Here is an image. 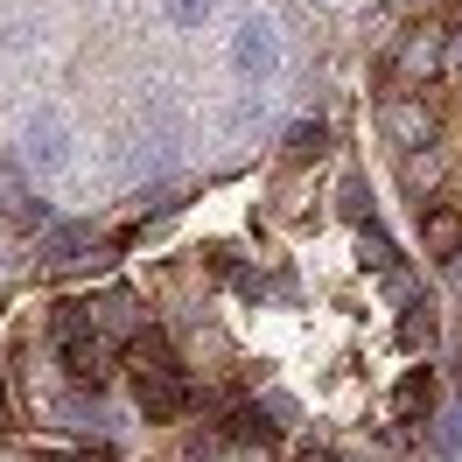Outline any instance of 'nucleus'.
<instances>
[{
  "label": "nucleus",
  "mask_w": 462,
  "mask_h": 462,
  "mask_svg": "<svg viewBox=\"0 0 462 462\" xmlns=\"http://www.w3.org/2000/svg\"><path fill=\"white\" fill-rule=\"evenodd\" d=\"M337 210H344L357 231L372 225V189H365V175H344V189H337Z\"/></svg>",
  "instance_id": "obj_14"
},
{
  "label": "nucleus",
  "mask_w": 462,
  "mask_h": 462,
  "mask_svg": "<svg viewBox=\"0 0 462 462\" xmlns=\"http://www.w3.org/2000/svg\"><path fill=\"white\" fill-rule=\"evenodd\" d=\"M385 134H393L406 154H420V147L434 141V106L428 98H393V106H385Z\"/></svg>",
  "instance_id": "obj_7"
},
{
  "label": "nucleus",
  "mask_w": 462,
  "mask_h": 462,
  "mask_svg": "<svg viewBox=\"0 0 462 462\" xmlns=\"http://www.w3.org/2000/svg\"><path fill=\"white\" fill-rule=\"evenodd\" d=\"M456 288H462V260H456Z\"/></svg>",
  "instance_id": "obj_22"
},
{
  "label": "nucleus",
  "mask_w": 462,
  "mask_h": 462,
  "mask_svg": "<svg viewBox=\"0 0 462 462\" xmlns=\"http://www.w3.org/2000/svg\"><path fill=\"white\" fill-rule=\"evenodd\" d=\"M134 400H141L147 420H175L189 406V378L182 365H134Z\"/></svg>",
  "instance_id": "obj_1"
},
{
  "label": "nucleus",
  "mask_w": 462,
  "mask_h": 462,
  "mask_svg": "<svg viewBox=\"0 0 462 462\" xmlns=\"http://www.w3.org/2000/svg\"><path fill=\"white\" fill-rule=\"evenodd\" d=\"M22 154H29V169H42V175L70 169V126H63L57 113H29V126H22Z\"/></svg>",
  "instance_id": "obj_3"
},
{
  "label": "nucleus",
  "mask_w": 462,
  "mask_h": 462,
  "mask_svg": "<svg viewBox=\"0 0 462 462\" xmlns=\"http://www.w3.org/2000/svg\"><path fill=\"white\" fill-rule=\"evenodd\" d=\"M357 260L372 266V273H400V253H393V238H385L378 225H365V231H357Z\"/></svg>",
  "instance_id": "obj_12"
},
{
  "label": "nucleus",
  "mask_w": 462,
  "mask_h": 462,
  "mask_svg": "<svg viewBox=\"0 0 462 462\" xmlns=\"http://www.w3.org/2000/svg\"><path fill=\"white\" fill-rule=\"evenodd\" d=\"M448 70H456V78H462V22H456V29H448Z\"/></svg>",
  "instance_id": "obj_19"
},
{
  "label": "nucleus",
  "mask_w": 462,
  "mask_h": 462,
  "mask_svg": "<svg viewBox=\"0 0 462 462\" xmlns=\"http://www.w3.org/2000/svg\"><path fill=\"white\" fill-rule=\"evenodd\" d=\"M400 344H406V350H428V344H434V316H428V309H406Z\"/></svg>",
  "instance_id": "obj_16"
},
{
  "label": "nucleus",
  "mask_w": 462,
  "mask_h": 462,
  "mask_svg": "<svg viewBox=\"0 0 462 462\" xmlns=\"http://www.w3.org/2000/svg\"><path fill=\"white\" fill-rule=\"evenodd\" d=\"M50 462H113L106 448H85V456H50Z\"/></svg>",
  "instance_id": "obj_20"
},
{
  "label": "nucleus",
  "mask_w": 462,
  "mask_h": 462,
  "mask_svg": "<svg viewBox=\"0 0 462 462\" xmlns=\"http://www.w3.org/2000/svg\"><path fill=\"white\" fill-rule=\"evenodd\" d=\"M322 147H329V126H322V119H301V126H288V162H316Z\"/></svg>",
  "instance_id": "obj_13"
},
{
  "label": "nucleus",
  "mask_w": 462,
  "mask_h": 462,
  "mask_svg": "<svg viewBox=\"0 0 462 462\" xmlns=\"http://www.w3.org/2000/svg\"><path fill=\"white\" fill-rule=\"evenodd\" d=\"M434 182H441V162H434V154H406V189H413V197H428Z\"/></svg>",
  "instance_id": "obj_15"
},
{
  "label": "nucleus",
  "mask_w": 462,
  "mask_h": 462,
  "mask_svg": "<svg viewBox=\"0 0 462 462\" xmlns=\"http://www.w3.org/2000/svg\"><path fill=\"white\" fill-rule=\"evenodd\" d=\"M420 245L428 260H462V203H420Z\"/></svg>",
  "instance_id": "obj_5"
},
{
  "label": "nucleus",
  "mask_w": 462,
  "mask_h": 462,
  "mask_svg": "<svg viewBox=\"0 0 462 462\" xmlns=\"http://www.w3.org/2000/svg\"><path fill=\"white\" fill-rule=\"evenodd\" d=\"M434 406H441V385H434V372H406V378H400V393H393V413L413 428V420H434Z\"/></svg>",
  "instance_id": "obj_9"
},
{
  "label": "nucleus",
  "mask_w": 462,
  "mask_h": 462,
  "mask_svg": "<svg viewBox=\"0 0 462 462\" xmlns=\"http://www.w3.org/2000/svg\"><path fill=\"white\" fill-rule=\"evenodd\" d=\"M434 70H448V35L441 29H413L400 42V57H393V78H400V85H428Z\"/></svg>",
  "instance_id": "obj_4"
},
{
  "label": "nucleus",
  "mask_w": 462,
  "mask_h": 462,
  "mask_svg": "<svg viewBox=\"0 0 462 462\" xmlns=\"http://www.w3.org/2000/svg\"><path fill=\"white\" fill-rule=\"evenodd\" d=\"M162 7H169V22H175V29H203V14H210L217 0H162Z\"/></svg>",
  "instance_id": "obj_17"
},
{
  "label": "nucleus",
  "mask_w": 462,
  "mask_h": 462,
  "mask_svg": "<svg viewBox=\"0 0 462 462\" xmlns=\"http://www.w3.org/2000/svg\"><path fill=\"white\" fill-rule=\"evenodd\" d=\"M0 203H7V217L29 231V225H42V203L29 197V182H22V169H14V154L0 147Z\"/></svg>",
  "instance_id": "obj_10"
},
{
  "label": "nucleus",
  "mask_w": 462,
  "mask_h": 462,
  "mask_svg": "<svg viewBox=\"0 0 462 462\" xmlns=\"http://www.w3.org/2000/svg\"><path fill=\"white\" fill-rule=\"evenodd\" d=\"M91 245H98V231H91V225H57V231H42L35 260L50 266V273H70V266L91 260Z\"/></svg>",
  "instance_id": "obj_6"
},
{
  "label": "nucleus",
  "mask_w": 462,
  "mask_h": 462,
  "mask_svg": "<svg viewBox=\"0 0 462 462\" xmlns=\"http://www.w3.org/2000/svg\"><path fill=\"white\" fill-rule=\"evenodd\" d=\"M273 63H281V29H273L266 14H245L238 35H231V70L260 85V78H273Z\"/></svg>",
  "instance_id": "obj_2"
},
{
  "label": "nucleus",
  "mask_w": 462,
  "mask_h": 462,
  "mask_svg": "<svg viewBox=\"0 0 462 462\" xmlns=\"http://www.w3.org/2000/svg\"><path fill=\"white\" fill-rule=\"evenodd\" d=\"M91 329H106V337H141V329H147V322H141V301H134L126 288H113L98 309H91Z\"/></svg>",
  "instance_id": "obj_11"
},
{
  "label": "nucleus",
  "mask_w": 462,
  "mask_h": 462,
  "mask_svg": "<svg viewBox=\"0 0 462 462\" xmlns=\"http://www.w3.org/2000/svg\"><path fill=\"white\" fill-rule=\"evenodd\" d=\"M434 448H441V456H456V448H462V406L441 420V428H434Z\"/></svg>",
  "instance_id": "obj_18"
},
{
  "label": "nucleus",
  "mask_w": 462,
  "mask_h": 462,
  "mask_svg": "<svg viewBox=\"0 0 462 462\" xmlns=\"http://www.w3.org/2000/svg\"><path fill=\"white\" fill-rule=\"evenodd\" d=\"M301 462H337V456H329V448H309V456H301Z\"/></svg>",
  "instance_id": "obj_21"
},
{
  "label": "nucleus",
  "mask_w": 462,
  "mask_h": 462,
  "mask_svg": "<svg viewBox=\"0 0 462 462\" xmlns=\"http://www.w3.org/2000/svg\"><path fill=\"white\" fill-rule=\"evenodd\" d=\"M225 441H238V448H273L281 441V428H273V406H231L225 413Z\"/></svg>",
  "instance_id": "obj_8"
}]
</instances>
